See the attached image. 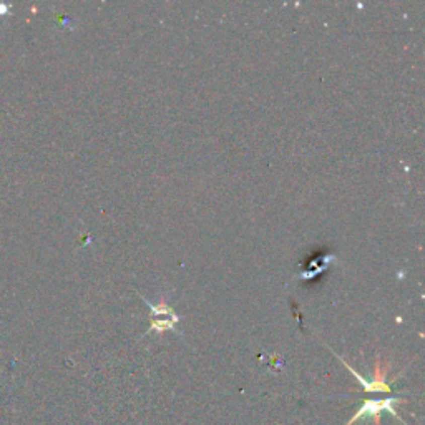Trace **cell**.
<instances>
[{
  "label": "cell",
  "mask_w": 425,
  "mask_h": 425,
  "mask_svg": "<svg viewBox=\"0 0 425 425\" xmlns=\"http://www.w3.org/2000/svg\"><path fill=\"white\" fill-rule=\"evenodd\" d=\"M340 361H342V362H344V366L347 367L352 374H354L356 379L359 380V382H361L362 385H364V389L367 390V392H389V385L385 384V380H376V379H374L372 382H366V379L362 377V376H359V372H356L354 369H352V367L347 364V362H345L344 359H340Z\"/></svg>",
  "instance_id": "cell-2"
},
{
  "label": "cell",
  "mask_w": 425,
  "mask_h": 425,
  "mask_svg": "<svg viewBox=\"0 0 425 425\" xmlns=\"http://www.w3.org/2000/svg\"><path fill=\"white\" fill-rule=\"evenodd\" d=\"M145 303L150 306V309H152V312H153L155 316H171V317H176L175 312H173L166 304H158V306H155V304H152V303H148L147 299H145Z\"/></svg>",
  "instance_id": "cell-3"
},
{
  "label": "cell",
  "mask_w": 425,
  "mask_h": 425,
  "mask_svg": "<svg viewBox=\"0 0 425 425\" xmlns=\"http://www.w3.org/2000/svg\"><path fill=\"white\" fill-rule=\"evenodd\" d=\"M175 322L178 321H165V319H160V321H153L152 322V327H150V331H158V332H163L166 329H173L175 327Z\"/></svg>",
  "instance_id": "cell-4"
},
{
  "label": "cell",
  "mask_w": 425,
  "mask_h": 425,
  "mask_svg": "<svg viewBox=\"0 0 425 425\" xmlns=\"http://www.w3.org/2000/svg\"><path fill=\"white\" fill-rule=\"evenodd\" d=\"M397 402H400V399H395V397H390V399H384V400H367L345 425H352L362 417H374L376 425H380V412L382 410H387L394 417H397V412L394 409V404H397Z\"/></svg>",
  "instance_id": "cell-1"
}]
</instances>
